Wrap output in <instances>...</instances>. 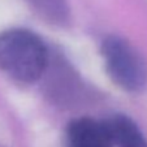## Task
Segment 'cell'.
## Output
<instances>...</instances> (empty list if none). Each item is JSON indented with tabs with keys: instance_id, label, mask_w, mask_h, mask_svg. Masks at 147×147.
Returning a JSON list of instances; mask_svg holds the SVG:
<instances>
[{
	"instance_id": "3957f363",
	"label": "cell",
	"mask_w": 147,
	"mask_h": 147,
	"mask_svg": "<svg viewBox=\"0 0 147 147\" xmlns=\"http://www.w3.org/2000/svg\"><path fill=\"white\" fill-rule=\"evenodd\" d=\"M68 147H113V137L107 121L80 117L67 128Z\"/></svg>"
},
{
	"instance_id": "277c9868",
	"label": "cell",
	"mask_w": 147,
	"mask_h": 147,
	"mask_svg": "<svg viewBox=\"0 0 147 147\" xmlns=\"http://www.w3.org/2000/svg\"><path fill=\"white\" fill-rule=\"evenodd\" d=\"M113 142L119 147H147V139L138 125L125 115H115L107 120Z\"/></svg>"
},
{
	"instance_id": "5b68a950",
	"label": "cell",
	"mask_w": 147,
	"mask_h": 147,
	"mask_svg": "<svg viewBox=\"0 0 147 147\" xmlns=\"http://www.w3.org/2000/svg\"><path fill=\"white\" fill-rule=\"evenodd\" d=\"M29 3L53 24L63 25L69 20L64 0H29Z\"/></svg>"
},
{
	"instance_id": "6da1fadb",
	"label": "cell",
	"mask_w": 147,
	"mask_h": 147,
	"mask_svg": "<svg viewBox=\"0 0 147 147\" xmlns=\"http://www.w3.org/2000/svg\"><path fill=\"white\" fill-rule=\"evenodd\" d=\"M47 63V47L35 33L26 29L0 33V69L13 80L35 82L45 73Z\"/></svg>"
},
{
	"instance_id": "7a4b0ae2",
	"label": "cell",
	"mask_w": 147,
	"mask_h": 147,
	"mask_svg": "<svg viewBox=\"0 0 147 147\" xmlns=\"http://www.w3.org/2000/svg\"><path fill=\"white\" fill-rule=\"evenodd\" d=\"M104 69L117 87L139 92L147 85V64L130 42L119 35H108L100 45Z\"/></svg>"
}]
</instances>
